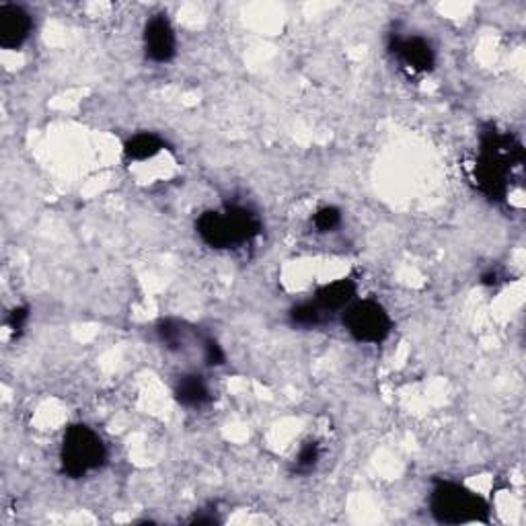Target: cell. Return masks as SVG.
Instances as JSON below:
<instances>
[{
    "label": "cell",
    "mask_w": 526,
    "mask_h": 526,
    "mask_svg": "<svg viewBox=\"0 0 526 526\" xmlns=\"http://www.w3.org/2000/svg\"><path fill=\"white\" fill-rule=\"evenodd\" d=\"M430 512L438 522L463 524L483 522L490 514L487 502L465 485L453 482H438L430 493Z\"/></svg>",
    "instance_id": "obj_3"
},
{
    "label": "cell",
    "mask_w": 526,
    "mask_h": 526,
    "mask_svg": "<svg viewBox=\"0 0 526 526\" xmlns=\"http://www.w3.org/2000/svg\"><path fill=\"white\" fill-rule=\"evenodd\" d=\"M34 19L19 5H0V45L5 50H19L29 40Z\"/></svg>",
    "instance_id": "obj_7"
},
{
    "label": "cell",
    "mask_w": 526,
    "mask_h": 526,
    "mask_svg": "<svg viewBox=\"0 0 526 526\" xmlns=\"http://www.w3.org/2000/svg\"><path fill=\"white\" fill-rule=\"evenodd\" d=\"M354 297L356 284L352 280H336L317 290L315 303L319 305L323 313H336L350 307L354 303Z\"/></svg>",
    "instance_id": "obj_9"
},
{
    "label": "cell",
    "mask_w": 526,
    "mask_h": 526,
    "mask_svg": "<svg viewBox=\"0 0 526 526\" xmlns=\"http://www.w3.org/2000/svg\"><path fill=\"white\" fill-rule=\"evenodd\" d=\"M524 151L512 134L487 130L482 136V149L475 165L479 190L492 200H504L510 191L514 173L522 169Z\"/></svg>",
    "instance_id": "obj_1"
},
{
    "label": "cell",
    "mask_w": 526,
    "mask_h": 526,
    "mask_svg": "<svg viewBox=\"0 0 526 526\" xmlns=\"http://www.w3.org/2000/svg\"><path fill=\"white\" fill-rule=\"evenodd\" d=\"M165 149V141L152 132H141L123 144V154L130 161H149Z\"/></svg>",
    "instance_id": "obj_11"
},
{
    "label": "cell",
    "mask_w": 526,
    "mask_h": 526,
    "mask_svg": "<svg viewBox=\"0 0 526 526\" xmlns=\"http://www.w3.org/2000/svg\"><path fill=\"white\" fill-rule=\"evenodd\" d=\"M204 360H206L208 366L224 365L227 356H224L219 342H214V339H204Z\"/></svg>",
    "instance_id": "obj_16"
},
{
    "label": "cell",
    "mask_w": 526,
    "mask_h": 526,
    "mask_svg": "<svg viewBox=\"0 0 526 526\" xmlns=\"http://www.w3.org/2000/svg\"><path fill=\"white\" fill-rule=\"evenodd\" d=\"M321 459V446L317 443H307L298 451L297 456V471L298 473H311Z\"/></svg>",
    "instance_id": "obj_15"
},
{
    "label": "cell",
    "mask_w": 526,
    "mask_h": 526,
    "mask_svg": "<svg viewBox=\"0 0 526 526\" xmlns=\"http://www.w3.org/2000/svg\"><path fill=\"white\" fill-rule=\"evenodd\" d=\"M344 325L347 334L360 344H381L389 337L393 329L389 313L376 300L352 303L344 311Z\"/></svg>",
    "instance_id": "obj_4"
},
{
    "label": "cell",
    "mask_w": 526,
    "mask_h": 526,
    "mask_svg": "<svg viewBox=\"0 0 526 526\" xmlns=\"http://www.w3.org/2000/svg\"><path fill=\"white\" fill-rule=\"evenodd\" d=\"M107 448L102 436L84 424H74L64 432L60 446L62 473L71 479H81L103 467Z\"/></svg>",
    "instance_id": "obj_2"
},
{
    "label": "cell",
    "mask_w": 526,
    "mask_h": 526,
    "mask_svg": "<svg viewBox=\"0 0 526 526\" xmlns=\"http://www.w3.org/2000/svg\"><path fill=\"white\" fill-rule=\"evenodd\" d=\"M175 399L183 407H202L210 401V389L200 375H183L175 383Z\"/></svg>",
    "instance_id": "obj_10"
},
{
    "label": "cell",
    "mask_w": 526,
    "mask_h": 526,
    "mask_svg": "<svg viewBox=\"0 0 526 526\" xmlns=\"http://www.w3.org/2000/svg\"><path fill=\"white\" fill-rule=\"evenodd\" d=\"M29 321V308L27 307H17V308H13V311L9 313V317H6V325H9V329L13 331V334H21L23 327H25Z\"/></svg>",
    "instance_id": "obj_17"
},
{
    "label": "cell",
    "mask_w": 526,
    "mask_h": 526,
    "mask_svg": "<svg viewBox=\"0 0 526 526\" xmlns=\"http://www.w3.org/2000/svg\"><path fill=\"white\" fill-rule=\"evenodd\" d=\"M144 52L152 62L165 64L177 54V37L165 15H154L144 27Z\"/></svg>",
    "instance_id": "obj_6"
},
{
    "label": "cell",
    "mask_w": 526,
    "mask_h": 526,
    "mask_svg": "<svg viewBox=\"0 0 526 526\" xmlns=\"http://www.w3.org/2000/svg\"><path fill=\"white\" fill-rule=\"evenodd\" d=\"M196 230L200 239H202L208 247H212V249H233L235 247L224 212L208 210L204 214H200V219L196 220Z\"/></svg>",
    "instance_id": "obj_8"
},
{
    "label": "cell",
    "mask_w": 526,
    "mask_h": 526,
    "mask_svg": "<svg viewBox=\"0 0 526 526\" xmlns=\"http://www.w3.org/2000/svg\"><path fill=\"white\" fill-rule=\"evenodd\" d=\"M389 52L404 64V68L412 73H430L436 64L434 48L420 35H393L389 42Z\"/></svg>",
    "instance_id": "obj_5"
},
{
    "label": "cell",
    "mask_w": 526,
    "mask_h": 526,
    "mask_svg": "<svg viewBox=\"0 0 526 526\" xmlns=\"http://www.w3.org/2000/svg\"><path fill=\"white\" fill-rule=\"evenodd\" d=\"M185 334H188V331H185L183 325L175 319H165L157 325V336L167 350L180 352L185 346Z\"/></svg>",
    "instance_id": "obj_12"
},
{
    "label": "cell",
    "mask_w": 526,
    "mask_h": 526,
    "mask_svg": "<svg viewBox=\"0 0 526 526\" xmlns=\"http://www.w3.org/2000/svg\"><path fill=\"white\" fill-rule=\"evenodd\" d=\"M323 311L315 303H300L290 308V321L294 327H317L323 321Z\"/></svg>",
    "instance_id": "obj_13"
},
{
    "label": "cell",
    "mask_w": 526,
    "mask_h": 526,
    "mask_svg": "<svg viewBox=\"0 0 526 526\" xmlns=\"http://www.w3.org/2000/svg\"><path fill=\"white\" fill-rule=\"evenodd\" d=\"M313 224L319 233H331L342 224V212L336 206H325L313 216Z\"/></svg>",
    "instance_id": "obj_14"
}]
</instances>
